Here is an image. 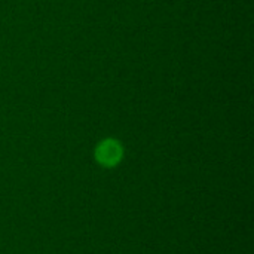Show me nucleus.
<instances>
[{
    "instance_id": "f257e3e1",
    "label": "nucleus",
    "mask_w": 254,
    "mask_h": 254,
    "mask_svg": "<svg viewBox=\"0 0 254 254\" xmlns=\"http://www.w3.org/2000/svg\"><path fill=\"white\" fill-rule=\"evenodd\" d=\"M124 146L116 138H104L101 140L94 150V159L95 162L103 168H115L118 167L124 159Z\"/></svg>"
}]
</instances>
